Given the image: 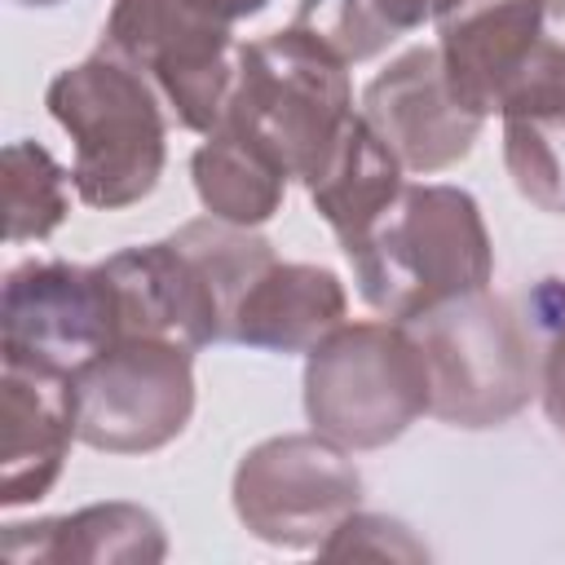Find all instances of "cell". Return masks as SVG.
Listing matches in <instances>:
<instances>
[{"instance_id": "cell-1", "label": "cell", "mask_w": 565, "mask_h": 565, "mask_svg": "<svg viewBox=\"0 0 565 565\" xmlns=\"http://www.w3.org/2000/svg\"><path fill=\"white\" fill-rule=\"evenodd\" d=\"M344 260L353 265L358 296L393 322L486 291L494 278V247L477 199L441 181L406 185Z\"/></svg>"}, {"instance_id": "cell-2", "label": "cell", "mask_w": 565, "mask_h": 565, "mask_svg": "<svg viewBox=\"0 0 565 565\" xmlns=\"http://www.w3.org/2000/svg\"><path fill=\"white\" fill-rule=\"evenodd\" d=\"M44 106L75 141L71 185L79 203L119 212L159 185L168 159L163 97L128 57L97 44L49 79Z\"/></svg>"}, {"instance_id": "cell-3", "label": "cell", "mask_w": 565, "mask_h": 565, "mask_svg": "<svg viewBox=\"0 0 565 565\" xmlns=\"http://www.w3.org/2000/svg\"><path fill=\"white\" fill-rule=\"evenodd\" d=\"M353 119L349 66L296 26L247 40L225 106V128L260 146L291 181H313Z\"/></svg>"}, {"instance_id": "cell-4", "label": "cell", "mask_w": 565, "mask_h": 565, "mask_svg": "<svg viewBox=\"0 0 565 565\" xmlns=\"http://www.w3.org/2000/svg\"><path fill=\"white\" fill-rule=\"evenodd\" d=\"M428 406V362L406 322H340L305 353V415L344 450L397 441Z\"/></svg>"}, {"instance_id": "cell-5", "label": "cell", "mask_w": 565, "mask_h": 565, "mask_svg": "<svg viewBox=\"0 0 565 565\" xmlns=\"http://www.w3.org/2000/svg\"><path fill=\"white\" fill-rule=\"evenodd\" d=\"M556 0H455L437 18L450 93L481 119L565 110V35Z\"/></svg>"}, {"instance_id": "cell-6", "label": "cell", "mask_w": 565, "mask_h": 565, "mask_svg": "<svg viewBox=\"0 0 565 565\" xmlns=\"http://www.w3.org/2000/svg\"><path fill=\"white\" fill-rule=\"evenodd\" d=\"M424 349L433 406L441 424L494 428L530 406L539 393V366L530 331L490 291L455 296L406 322Z\"/></svg>"}, {"instance_id": "cell-7", "label": "cell", "mask_w": 565, "mask_h": 565, "mask_svg": "<svg viewBox=\"0 0 565 565\" xmlns=\"http://www.w3.org/2000/svg\"><path fill=\"white\" fill-rule=\"evenodd\" d=\"M79 441L106 455H150L194 415V349L163 335H119L75 375Z\"/></svg>"}, {"instance_id": "cell-8", "label": "cell", "mask_w": 565, "mask_h": 565, "mask_svg": "<svg viewBox=\"0 0 565 565\" xmlns=\"http://www.w3.org/2000/svg\"><path fill=\"white\" fill-rule=\"evenodd\" d=\"M230 499L260 543L322 552V543L362 508V472L331 437L282 433L256 441L238 459Z\"/></svg>"}, {"instance_id": "cell-9", "label": "cell", "mask_w": 565, "mask_h": 565, "mask_svg": "<svg viewBox=\"0 0 565 565\" xmlns=\"http://www.w3.org/2000/svg\"><path fill=\"white\" fill-rule=\"evenodd\" d=\"M102 44L128 57L190 132H216L238 75V40L230 22L190 0H115Z\"/></svg>"}, {"instance_id": "cell-10", "label": "cell", "mask_w": 565, "mask_h": 565, "mask_svg": "<svg viewBox=\"0 0 565 565\" xmlns=\"http://www.w3.org/2000/svg\"><path fill=\"white\" fill-rule=\"evenodd\" d=\"M119 340V309L102 265L26 260L0 291V358L75 375Z\"/></svg>"}, {"instance_id": "cell-11", "label": "cell", "mask_w": 565, "mask_h": 565, "mask_svg": "<svg viewBox=\"0 0 565 565\" xmlns=\"http://www.w3.org/2000/svg\"><path fill=\"white\" fill-rule=\"evenodd\" d=\"M362 115L393 146L402 168L424 177L459 163L486 124L450 93L437 44L397 53L362 88Z\"/></svg>"}, {"instance_id": "cell-12", "label": "cell", "mask_w": 565, "mask_h": 565, "mask_svg": "<svg viewBox=\"0 0 565 565\" xmlns=\"http://www.w3.org/2000/svg\"><path fill=\"white\" fill-rule=\"evenodd\" d=\"M4 433H0V508L40 503L79 441L75 380L53 366L0 358Z\"/></svg>"}, {"instance_id": "cell-13", "label": "cell", "mask_w": 565, "mask_h": 565, "mask_svg": "<svg viewBox=\"0 0 565 565\" xmlns=\"http://www.w3.org/2000/svg\"><path fill=\"white\" fill-rule=\"evenodd\" d=\"M115 309L119 335H163L185 349H207L225 340L221 305L203 278V269L168 238L124 247L102 260Z\"/></svg>"}, {"instance_id": "cell-14", "label": "cell", "mask_w": 565, "mask_h": 565, "mask_svg": "<svg viewBox=\"0 0 565 565\" xmlns=\"http://www.w3.org/2000/svg\"><path fill=\"white\" fill-rule=\"evenodd\" d=\"M344 282L327 265L274 260L234 305L225 340L269 353H309L344 322Z\"/></svg>"}, {"instance_id": "cell-15", "label": "cell", "mask_w": 565, "mask_h": 565, "mask_svg": "<svg viewBox=\"0 0 565 565\" xmlns=\"http://www.w3.org/2000/svg\"><path fill=\"white\" fill-rule=\"evenodd\" d=\"M4 556L26 561H84V565H154L168 556L159 516L141 503H88L66 516L4 525Z\"/></svg>"}, {"instance_id": "cell-16", "label": "cell", "mask_w": 565, "mask_h": 565, "mask_svg": "<svg viewBox=\"0 0 565 565\" xmlns=\"http://www.w3.org/2000/svg\"><path fill=\"white\" fill-rule=\"evenodd\" d=\"M402 159L393 154V146L366 124L362 110H353V119L344 124L331 159L322 163V172L305 185L318 216L331 225L340 252L349 256L371 225L397 203V194L406 190L402 181Z\"/></svg>"}, {"instance_id": "cell-17", "label": "cell", "mask_w": 565, "mask_h": 565, "mask_svg": "<svg viewBox=\"0 0 565 565\" xmlns=\"http://www.w3.org/2000/svg\"><path fill=\"white\" fill-rule=\"evenodd\" d=\"M190 177H194L199 203L212 216L247 230L265 225L282 207V194L291 181L260 146H252L243 132L225 124L203 137V146L190 159Z\"/></svg>"}, {"instance_id": "cell-18", "label": "cell", "mask_w": 565, "mask_h": 565, "mask_svg": "<svg viewBox=\"0 0 565 565\" xmlns=\"http://www.w3.org/2000/svg\"><path fill=\"white\" fill-rule=\"evenodd\" d=\"M66 181L71 172L40 146V141H9L4 146V238L9 243H35L49 238L66 212Z\"/></svg>"}, {"instance_id": "cell-19", "label": "cell", "mask_w": 565, "mask_h": 565, "mask_svg": "<svg viewBox=\"0 0 565 565\" xmlns=\"http://www.w3.org/2000/svg\"><path fill=\"white\" fill-rule=\"evenodd\" d=\"M503 168L521 199L565 216V110L503 119Z\"/></svg>"}, {"instance_id": "cell-20", "label": "cell", "mask_w": 565, "mask_h": 565, "mask_svg": "<svg viewBox=\"0 0 565 565\" xmlns=\"http://www.w3.org/2000/svg\"><path fill=\"white\" fill-rule=\"evenodd\" d=\"M291 26L318 40L344 66L366 62L397 40V31L384 22V13L371 0H300Z\"/></svg>"}, {"instance_id": "cell-21", "label": "cell", "mask_w": 565, "mask_h": 565, "mask_svg": "<svg viewBox=\"0 0 565 565\" xmlns=\"http://www.w3.org/2000/svg\"><path fill=\"white\" fill-rule=\"evenodd\" d=\"M322 556H402V561H424V543L411 539V530L393 516H380V512H353L327 543H322Z\"/></svg>"}, {"instance_id": "cell-22", "label": "cell", "mask_w": 565, "mask_h": 565, "mask_svg": "<svg viewBox=\"0 0 565 565\" xmlns=\"http://www.w3.org/2000/svg\"><path fill=\"white\" fill-rule=\"evenodd\" d=\"M371 4L384 13V22H388L397 35H406V31L424 26V22H437L455 0H371Z\"/></svg>"}, {"instance_id": "cell-23", "label": "cell", "mask_w": 565, "mask_h": 565, "mask_svg": "<svg viewBox=\"0 0 565 565\" xmlns=\"http://www.w3.org/2000/svg\"><path fill=\"white\" fill-rule=\"evenodd\" d=\"M194 9H203V13H212L216 22H243V18H256L269 0H190Z\"/></svg>"}, {"instance_id": "cell-24", "label": "cell", "mask_w": 565, "mask_h": 565, "mask_svg": "<svg viewBox=\"0 0 565 565\" xmlns=\"http://www.w3.org/2000/svg\"><path fill=\"white\" fill-rule=\"evenodd\" d=\"M13 4H26V9H49V4H62V0H13Z\"/></svg>"}]
</instances>
